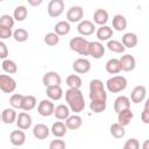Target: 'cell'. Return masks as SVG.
Segmentation results:
<instances>
[{"instance_id": "obj_1", "label": "cell", "mask_w": 149, "mask_h": 149, "mask_svg": "<svg viewBox=\"0 0 149 149\" xmlns=\"http://www.w3.org/2000/svg\"><path fill=\"white\" fill-rule=\"evenodd\" d=\"M65 100L68 102V107L74 113H80L85 108V99L80 90L69 88L65 92Z\"/></svg>"}, {"instance_id": "obj_2", "label": "cell", "mask_w": 149, "mask_h": 149, "mask_svg": "<svg viewBox=\"0 0 149 149\" xmlns=\"http://www.w3.org/2000/svg\"><path fill=\"white\" fill-rule=\"evenodd\" d=\"M90 99L91 100H107L105 85L100 79H92L90 81Z\"/></svg>"}, {"instance_id": "obj_3", "label": "cell", "mask_w": 149, "mask_h": 149, "mask_svg": "<svg viewBox=\"0 0 149 149\" xmlns=\"http://www.w3.org/2000/svg\"><path fill=\"white\" fill-rule=\"evenodd\" d=\"M69 47L72 51L78 52L80 56H88V47H90V42L81 37V36H76L72 37L70 40Z\"/></svg>"}, {"instance_id": "obj_4", "label": "cell", "mask_w": 149, "mask_h": 149, "mask_svg": "<svg viewBox=\"0 0 149 149\" xmlns=\"http://www.w3.org/2000/svg\"><path fill=\"white\" fill-rule=\"evenodd\" d=\"M127 84H128V83H127V79H126L123 76L118 74V76H114V77L107 79V81H106V87H107V90H108L109 92H112V93H119V92L126 90Z\"/></svg>"}, {"instance_id": "obj_5", "label": "cell", "mask_w": 149, "mask_h": 149, "mask_svg": "<svg viewBox=\"0 0 149 149\" xmlns=\"http://www.w3.org/2000/svg\"><path fill=\"white\" fill-rule=\"evenodd\" d=\"M16 90V81L9 74H0V91L12 93Z\"/></svg>"}, {"instance_id": "obj_6", "label": "cell", "mask_w": 149, "mask_h": 149, "mask_svg": "<svg viewBox=\"0 0 149 149\" xmlns=\"http://www.w3.org/2000/svg\"><path fill=\"white\" fill-rule=\"evenodd\" d=\"M43 85L45 87H50V86H61L62 83V78L61 76L55 72V71H48L44 73L43 78H42Z\"/></svg>"}, {"instance_id": "obj_7", "label": "cell", "mask_w": 149, "mask_h": 149, "mask_svg": "<svg viewBox=\"0 0 149 149\" xmlns=\"http://www.w3.org/2000/svg\"><path fill=\"white\" fill-rule=\"evenodd\" d=\"M64 12V1L63 0H50L48 3V14L51 17H57Z\"/></svg>"}, {"instance_id": "obj_8", "label": "cell", "mask_w": 149, "mask_h": 149, "mask_svg": "<svg viewBox=\"0 0 149 149\" xmlns=\"http://www.w3.org/2000/svg\"><path fill=\"white\" fill-rule=\"evenodd\" d=\"M54 111H55V105L51 100L49 99H43L38 102V106H37V112L40 115L42 116H50L54 114Z\"/></svg>"}, {"instance_id": "obj_9", "label": "cell", "mask_w": 149, "mask_h": 149, "mask_svg": "<svg viewBox=\"0 0 149 149\" xmlns=\"http://www.w3.org/2000/svg\"><path fill=\"white\" fill-rule=\"evenodd\" d=\"M84 16V9L80 6H71L66 12L68 22H80Z\"/></svg>"}, {"instance_id": "obj_10", "label": "cell", "mask_w": 149, "mask_h": 149, "mask_svg": "<svg viewBox=\"0 0 149 149\" xmlns=\"http://www.w3.org/2000/svg\"><path fill=\"white\" fill-rule=\"evenodd\" d=\"M72 69L74 72H77L79 74H84L91 70V63L86 58H77L72 63Z\"/></svg>"}, {"instance_id": "obj_11", "label": "cell", "mask_w": 149, "mask_h": 149, "mask_svg": "<svg viewBox=\"0 0 149 149\" xmlns=\"http://www.w3.org/2000/svg\"><path fill=\"white\" fill-rule=\"evenodd\" d=\"M88 55L92 56L95 59L101 58L105 55V47L102 45L101 42L99 41H94V42H90V47H88Z\"/></svg>"}, {"instance_id": "obj_12", "label": "cell", "mask_w": 149, "mask_h": 149, "mask_svg": "<svg viewBox=\"0 0 149 149\" xmlns=\"http://www.w3.org/2000/svg\"><path fill=\"white\" fill-rule=\"evenodd\" d=\"M147 95V88L143 85H137L133 88L132 93H130V100L134 104H140L146 99Z\"/></svg>"}, {"instance_id": "obj_13", "label": "cell", "mask_w": 149, "mask_h": 149, "mask_svg": "<svg viewBox=\"0 0 149 149\" xmlns=\"http://www.w3.org/2000/svg\"><path fill=\"white\" fill-rule=\"evenodd\" d=\"M120 62V66H121V70L122 71H126V72H130L135 69V65H136V61L134 58V56L132 55H123L121 56V58L119 59Z\"/></svg>"}, {"instance_id": "obj_14", "label": "cell", "mask_w": 149, "mask_h": 149, "mask_svg": "<svg viewBox=\"0 0 149 149\" xmlns=\"http://www.w3.org/2000/svg\"><path fill=\"white\" fill-rule=\"evenodd\" d=\"M77 30L80 35L88 36V35H92L95 31V24L90 20H83V21L79 22V24L77 27Z\"/></svg>"}, {"instance_id": "obj_15", "label": "cell", "mask_w": 149, "mask_h": 149, "mask_svg": "<svg viewBox=\"0 0 149 149\" xmlns=\"http://www.w3.org/2000/svg\"><path fill=\"white\" fill-rule=\"evenodd\" d=\"M15 122H16V126H17L19 129L27 130V129L30 128L33 121H31V116L27 112H21V113H19Z\"/></svg>"}, {"instance_id": "obj_16", "label": "cell", "mask_w": 149, "mask_h": 149, "mask_svg": "<svg viewBox=\"0 0 149 149\" xmlns=\"http://www.w3.org/2000/svg\"><path fill=\"white\" fill-rule=\"evenodd\" d=\"M9 140H10V143L14 146V147H21L26 142V134L23 130L21 129H17V130H13L9 135Z\"/></svg>"}, {"instance_id": "obj_17", "label": "cell", "mask_w": 149, "mask_h": 149, "mask_svg": "<svg viewBox=\"0 0 149 149\" xmlns=\"http://www.w3.org/2000/svg\"><path fill=\"white\" fill-rule=\"evenodd\" d=\"M49 133H50V129L44 123H37L33 128V135L37 140H44V139H47L49 136Z\"/></svg>"}, {"instance_id": "obj_18", "label": "cell", "mask_w": 149, "mask_h": 149, "mask_svg": "<svg viewBox=\"0 0 149 149\" xmlns=\"http://www.w3.org/2000/svg\"><path fill=\"white\" fill-rule=\"evenodd\" d=\"M107 21H108L107 10L102 9V8L95 9V12L93 13V23L94 24H99V26H106Z\"/></svg>"}, {"instance_id": "obj_19", "label": "cell", "mask_w": 149, "mask_h": 149, "mask_svg": "<svg viewBox=\"0 0 149 149\" xmlns=\"http://www.w3.org/2000/svg\"><path fill=\"white\" fill-rule=\"evenodd\" d=\"M128 108H130V100H129L128 97L119 95L114 100V111L116 113H119L121 111H125V109H128Z\"/></svg>"}, {"instance_id": "obj_20", "label": "cell", "mask_w": 149, "mask_h": 149, "mask_svg": "<svg viewBox=\"0 0 149 149\" xmlns=\"http://www.w3.org/2000/svg\"><path fill=\"white\" fill-rule=\"evenodd\" d=\"M16 118H17V113L14 108H5L2 112H1V121L6 125H12L13 122L16 121Z\"/></svg>"}, {"instance_id": "obj_21", "label": "cell", "mask_w": 149, "mask_h": 149, "mask_svg": "<svg viewBox=\"0 0 149 149\" xmlns=\"http://www.w3.org/2000/svg\"><path fill=\"white\" fill-rule=\"evenodd\" d=\"M133 116H134V114H133L130 108L121 111L118 113V123L121 125L122 127H126L130 123V121L133 120Z\"/></svg>"}, {"instance_id": "obj_22", "label": "cell", "mask_w": 149, "mask_h": 149, "mask_svg": "<svg viewBox=\"0 0 149 149\" xmlns=\"http://www.w3.org/2000/svg\"><path fill=\"white\" fill-rule=\"evenodd\" d=\"M95 35L99 41H109V38L113 36V29L109 26H100L97 29Z\"/></svg>"}, {"instance_id": "obj_23", "label": "cell", "mask_w": 149, "mask_h": 149, "mask_svg": "<svg viewBox=\"0 0 149 149\" xmlns=\"http://www.w3.org/2000/svg\"><path fill=\"white\" fill-rule=\"evenodd\" d=\"M83 125V119L77 115V114H73V115H70L66 120H65V126L68 129H71V130H76V129H79Z\"/></svg>"}, {"instance_id": "obj_24", "label": "cell", "mask_w": 149, "mask_h": 149, "mask_svg": "<svg viewBox=\"0 0 149 149\" xmlns=\"http://www.w3.org/2000/svg\"><path fill=\"white\" fill-rule=\"evenodd\" d=\"M137 42H139V38H137L136 34H134V33H126L121 38V43L125 48L132 49L137 44Z\"/></svg>"}, {"instance_id": "obj_25", "label": "cell", "mask_w": 149, "mask_h": 149, "mask_svg": "<svg viewBox=\"0 0 149 149\" xmlns=\"http://www.w3.org/2000/svg\"><path fill=\"white\" fill-rule=\"evenodd\" d=\"M112 26H113V28L115 30L122 31V30H125L127 28V20H126V17L123 15L116 14L112 19Z\"/></svg>"}, {"instance_id": "obj_26", "label": "cell", "mask_w": 149, "mask_h": 149, "mask_svg": "<svg viewBox=\"0 0 149 149\" xmlns=\"http://www.w3.org/2000/svg\"><path fill=\"white\" fill-rule=\"evenodd\" d=\"M50 130H51V133L54 134V136H56V137H63V136L66 134L68 128H66V126H65L64 122H62V121H56V122L52 123Z\"/></svg>"}, {"instance_id": "obj_27", "label": "cell", "mask_w": 149, "mask_h": 149, "mask_svg": "<svg viewBox=\"0 0 149 149\" xmlns=\"http://www.w3.org/2000/svg\"><path fill=\"white\" fill-rule=\"evenodd\" d=\"M54 115L56 116V119L58 120H66L69 116H70V108L63 104L58 105L55 107V111H54Z\"/></svg>"}, {"instance_id": "obj_28", "label": "cell", "mask_w": 149, "mask_h": 149, "mask_svg": "<svg viewBox=\"0 0 149 149\" xmlns=\"http://www.w3.org/2000/svg\"><path fill=\"white\" fill-rule=\"evenodd\" d=\"M70 29H71V27H70V23L68 21H59L55 24V27H54L55 31L54 33L57 34L58 36H64V35H68L70 33Z\"/></svg>"}, {"instance_id": "obj_29", "label": "cell", "mask_w": 149, "mask_h": 149, "mask_svg": "<svg viewBox=\"0 0 149 149\" xmlns=\"http://www.w3.org/2000/svg\"><path fill=\"white\" fill-rule=\"evenodd\" d=\"M106 71L111 74H118L120 71H121V66H120V62L118 58H111L107 61L106 65Z\"/></svg>"}, {"instance_id": "obj_30", "label": "cell", "mask_w": 149, "mask_h": 149, "mask_svg": "<svg viewBox=\"0 0 149 149\" xmlns=\"http://www.w3.org/2000/svg\"><path fill=\"white\" fill-rule=\"evenodd\" d=\"M47 95L49 100H61L63 98V90L61 86L47 87Z\"/></svg>"}, {"instance_id": "obj_31", "label": "cell", "mask_w": 149, "mask_h": 149, "mask_svg": "<svg viewBox=\"0 0 149 149\" xmlns=\"http://www.w3.org/2000/svg\"><path fill=\"white\" fill-rule=\"evenodd\" d=\"M37 105L36 98L34 95H23V101H22V109L24 112H29L31 109H34Z\"/></svg>"}, {"instance_id": "obj_32", "label": "cell", "mask_w": 149, "mask_h": 149, "mask_svg": "<svg viewBox=\"0 0 149 149\" xmlns=\"http://www.w3.org/2000/svg\"><path fill=\"white\" fill-rule=\"evenodd\" d=\"M109 133L115 139H122L125 135H126V130H125V127H122L121 125H119L118 122L115 123H112V126L109 127Z\"/></svg>"}, {"instance_id": "obj_33", "label": "cell", "mask_w": 149, "mask_h": 149, "mask_svg": "<svg viewBox=\"0 0 149 149\" xmlns=\"http://www.w3.org/2000/svg\"><path fill=\"white\" fill-rule=\"evenodd\" d=\"M81 84H83L81 78H80L78 74H70V76L66 77V85L69 86V88H77V90H80Z\"/></svg>"}, {"instance_id": "obj_34", "label": "cell", "mask_w": 149, "mask_h": 149, "mask_svg": "<svg viewBox=\"0 0 149 149\" xmlns=\"http://www.w3.org/2000/svg\"><path fill=\"white\" fill-rule=\"evenodd\" d=\"M1 66H2V70H3L6 73H8V74H14V73L17 72V65H16V63H15L14 61H12V59H8V58H7V59H3Z\"/></svg>"}, {"instance_id": "obj_35", "label": "cell", "mask_w": 149, "mask_h": 149, "mask_svg": "<svg viewBox=\"0 0 149 149\" xmlns=\"http://www.w3.org/2000/svg\"><path fill=\"white\" fill-rule=\"evenodd\" d=\"M107 107V102L104 100H91L90 102V109L93 113H102Z\"/></svg>"}, {"instance_id": "obj_36", "label": "cell", "mask_w": 149, "mask_h": 149, "mask_svg": "<svg viewBox=\"0 0 149 149\" xmlns=\"http://www.w3.org/2000/svg\"><path fill=\"white\" fill-rule=\"evenodd\" d=\"M28 15V9L26 6H17L15 7L14 12H13V19L16 21H23Z\"/></svg>"}, {"instance_id": "obj_37", "label": "cell", "mask_w": 149, "mask_h": 149, "mask_svg": "<svg viewBox=\"0 0 149 149\" xmlns=\"http://www.w3.org/2000/svg\"><path fill=\"white\" fill-rule=\"evenodd\" d=\"M22 101H23V94L20 93H14L9 98V104L14 109H22Z\"/></svg>"}, {"instance_id": "obj_38", "label": "cell", "mask_w": 149, "mask_h": 149, "mask_svg": "<svg viewBox=\"0 0 149 149\" xmlns=\"http://www.w3.org/2000/svg\"><path fill=\"white\" fill-rule=\"evenodd\" d=\"M107 48L113 51V52H116V54H122L125 51V47L122 45V43L120 41H116V40H109L107 41Z\"/></svg>"}, {"instance_id": "obj_39", "label": "cell", "mask_w": 149, "mask_h": 149, "mask_svg": "<svg viewBox=\"0 0 149 149\" xmlns=\"http://www.w3.org/2000/svg\"><path fill=\"white\" fill-rule=\"evenodd\" d=\"M13 37L16 42H26L29 37V34L26 29L23 28H17L13 31Z\"/></svg>"}, {"instance_id": "obj_40", "label": "cell", "mask_w": 149, "mask_h": 149, "mask_svg": "<svg viewBox=\"0 0 149 149\" xmlns=\"http://www.w3.org/2000/svg\"><path fill=\"white\" fill-rule=\"evenodd\" d=\"M44 43L50 45V47H54V45L59 43V36L55 33H48L44 36Z\"/></svg>"}, {"instance_id": "obj_41", "label": "cell", "mask_w": 149, "mask_h": 149, "mask_svg": "<svg viewBox=\"0 0 149 149\" xmlns=\"http://www.w3.org/2000/svg\"><path fill=\"white\" fill-rule=\"evenodd\" d=\"M15 20L13 19V16H10L9 14H3L0 16V26L2 27H7V28H13Z\"/></svg>"}, {"instance_id": "obj_42", "label": "cell", "mask_w": 149, "mask_h": 149, "mask_svg": "<svg viewBox=\"0 0 149 149\" xmlns=\"http://www.w3.org/2000/svg\"><path fill=\"white\" fill-rule=\"evenodd\" d=\"M123 149H140V142L136 139L132 137V139L126 141V143L123 146Z\"/></svg>"}, {"instance_id": "obj_43", "label": "cell", "mask_w": 149, "mask_h": 149, "mask_svg": "<svg viewBox=\"0 0 149 149\" xmlns=\"http://www.w3.org/2000/svg\"><path fill=\"white\" fill-rule=\"evenodd\" d=\"M12 36H13V31H12L10 28L0 26V38L1 40H7V38L12 37Z\"/></svg>"}, {"instance_id": "obj_44", "label": "cell", "mask_w": 149, "mask_h": 149, "mask_svg": "<svg viewBox=\"0 0 149 149\" xmlns=\"http://www.w3.org/2000/svg\"><path fill=\"white\" fill-rule=\"evenodd\" d=\"M65 142L63 140H52L49 144V149H65Z\"/></svg>"}, {"instance_id": "obj_45", "label": "cell", "mask_w": 149, "mask_h": 149, "mask_svg": "<svg viewBox=\"0 0 149 149\" xmlns=\"http://www.w3.org/2000/svg\"><path fill=\"white\" fill-rule=\"evenodd\" d=\"M141 119L144 123H149V100H147L144 102V107H143V112L141 114Z\"/></svg>"}, {"instance_id": "obj_46", "label": "cell", "mask_w": 149, "mask_h": 149, "mask_svg": "<svg viewBox=\"0 0 149 149\" xmlns=\"http://www.w3.org/2000/svg\"><path fill=\"white\" fill-rule=\"evenodd\" d=\"M7 56H8V48L2 41H0V59H7Z\"/></svg>"}, {"instance_id": "obj_47", "label": "cell", "mask_w": 149, "mask_h": 149, "mask_svg": "<svg viewBox=\"0 0 149 149\" xmlns=\"http://www.w3.org/2000/svg\"><path fill=\"white\" fill-rule=\"evenodd\" d=\"M43 1L42 0H28V3L30 5V6H38V5H41Z\"/></svg>"}, {"instance_id": "obj_48", "label": "cell", "mask_w": 149, "mask_h": 149, "mask_svg": "<svg viewBox=\"0 0 149 149\" xmlns=\"http://www.w3.org/2000/svg\"><path fill=\"white\" fill-rule=\"evenodd\" d=\"M142 149H149V141H148V140H146V141L143 142V147H142Z\"/></svg>"}, {"instance_id": "obj_49", "label": "cell", "mask_w": 149, "mask_h": 149, "mask_svg": "<svg viewBox=\"0 0 149 149\" xmlns=\"http://www.w3.org/2000/svg\"><path fill=\"white\" fill-rule=\"evenodd\" d=\"M0 122H1V113H0Z\"/></svg>"}, {"instance_id": "obj_50", "label": "cell", "mask_w": 149, "mask_h": 149, "mask_svg": "<svg viewBox=\"0 0 149 149\" xmlns=\"http://www.w3.org/2000/svg\"><path fill=\"white\" fill-rule=\"evenodd\" d=\"M13 149H19V148H13Z\"/></svg>"}, {"instance_id": "obj_51", "label": "cell", "mask_w": 149, "mask_h": 149, "mask_svg": "<svg viewBox=\"0 0 149 149\" xmlns=\"http://www.w3.org/2000/svg\"><path fill=\"white\" fill-rule=\"evenodd\" d=\"M122 149H123V148H122Z\"/></svg>"}]
</instances>
